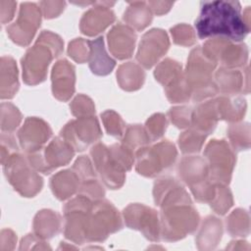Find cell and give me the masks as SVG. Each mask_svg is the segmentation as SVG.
Here are the masks:
<instances>
[{
	"instance_id": "1",
	"label": "cell",
	"mask_w": 251,
	"mask_h": 251,
	"mask_svg": "<svg viewBox=\"0 0 251 251\" xmlns=\"http://www.w3.org/2000/svg\"><path fill=\"white\" fill-rule=\"evenodd\" d=\"M195 26L201 39L219 36L235 42L243 40L250 30L237 1L202 2Z\"/></svg>"
},
{
	"instance_id": "2",
	"label": "cell",
	"mask_w": 251,
	"mask_h": 251,
	"mask_svg": "<svg viewBox=\"0 0 251 251\" xmlns=\"http://www.w3.org/2000/svg\"><path fill=\"white\" fill-rule=\"evenodd\" d=\"M160 207V235L163 239L175 241L196 229L199 216L185 190L169 195Z\"/></svg>"
},
{
	"instance_id": "3",
	"label": "cell",
	"mask_w": 251,
	"mask_h": 251,
	"mask_svg": "<svg viewBox=\"0 0 251 251\" xmlns=\"http://www.w3.org/2000/svg\"><path fill=\"white\" fill-rule=\"evenodd\" d=\"M63 51L61 38L47 30H43L33 47L27 50L22 59L23 76L27 84H36L45 79L50 61Z\"/></svg>"
},
{
	"instance_id": "4",
	"label": "cell",
	"mask_w": 251,
	"mask_h": 251,
	"mask_svg": "<svg viewBox=\"0 0 251 251\" xmlns=\"http://www.w3.org/2000/svg\"><path fill=\"white\" fill-rule=\"evenodd\" d=\"M216 64L203 54L200 47L191 51L184 77L194 101H200L217 93L218 87L211 79Z\"/></svg>"
},
{
	"instance_id": "5",
	"label": "cell",
	"mask_w": 251,
	"mask_h": 251,
	"mask_svg": "<svg viewBox=\"0 0 251 251\" xmlns=\"http://www.w3.org/2000/svg\"><path fill=\"white\" fill-rule=\"evenodd\" d=\"M122 228V220L107 200H95L85 216V241H103L108 234Z\"/></svg>"
},
{
	"instance_id": "6",
	"label": "cell",
	"mask_w": 251,
	"mask_h": 251,
	"mask_svg": "<svg viewBox=\"0 0 251 251\" xmlns=\"http://www.w3.org/2000/svg\"><path fill=\"white\" fill-rule=\"evenodd\" d=\"M177 153L173 143L162 141L151 147L139 148L135 153L136 171L145 176H156L170 169Z\"/></svg>"
},
{
	"instance_id": "7",
	"label": "cell",
	"mask_w": 251,
	"mask_h": 251,
	"mask_svg": "<svg viewBox=\"0 0 251 251\" xmlns=\"http://www.w3.org/2000/svg\"><path fill=\"white\" fill-rule=\"evenodd\" d=\"M5 175L14 188L23 196L32 197L42 187V178L19 153L13 154L4 163Z\"/></svg>"
},
{
	"instance_id": "8",
	"label": "cell",
	"mask_w": 251,
	"mask_h": 251,
	"mask_svg": "<svg viewBox=\"0 0 251 251\" xmlns=\"http://www.w3.org/2000/svg\"><path fill=\"white\" fill-rule=\"evenodd\" d=\"M42 149L28 153L26 159L35 171L43 174H50L57 167L68 164L75 154L73 147L61 136L54 138Z\"/></svg>"
},
{
	"instance_id": "9",
	"label": "cell",
	"mask_w": 251,
	"mask_h": 251,
	"mask_svg": "<svg viewBox=\"0 0 251 251\" xmlns=\"http://www.w3.org/2000/svg\"><path fill=\"white\" fill-rule=\"evenodd\" d=\"M204 155L209 161V178L216 183H228L235 163V155L228 144L225 140H211Z\"/></svg>"
},
{
	"instance_id": "10",
	"label": "cell",
	"mask_w": 251,
	"mask_h": 251,
	"mask_svg": "<svg viewBox=\"0 0 251 251\" xmlns=\"http://www.w3.org/2000/svg\"><path fill=\"white\" fill-rule=\"evenodd\" d=\"M60 136L68 142L75 151H83L89 144L101 136L98 121L95 117H81L68 123L61 130Z\"/></svg>"
},
{
	"instance_id": "11",
	"label": "cell",
	"mask_w": 251,
	"mask_h": 251,
	"mask_svg": "<svg viewBox=\"0 0 251 251\" xmlns=\"http://www.w3.org/2000/svg\"><path fill=\"white\" fill-rule=\"evenodd\" d=\"M124 217L128 227L140 230L152 241L160 239V222L155 210L141 204H130L125 209Z\"/></svg>"
},
{
	"instance_id": "12",
	"label": "cell",
	"mask_w": 251,
	"mask_h": 251,
	"mask_svg": "<svg viewBox=\"0 0 251 251\" xmlns=\"http://www.w3.org/2000/svg\"><path fill=\"white\" fill-rule=\"evenodd\" d=\"M94 166L102 181L110 188L117 189L125 181V170L113 158L110 150L102 143H97L91 148Z\"/></svg>"
},
{
	"instance_id": "13",
	"label": "cell",
	"mask_w": 251,
	"mask_h": 251,
	"mask_svg": "<svg viewBox=\"0 0 251 251\" xmlns=\"http://www.w3.org/2000/svg\"><path fill=\"white\" fill-rule=\"evenodd\" d=\"M40 9L33 3H23L17 22L7 27L11 39L19 45H27L40 25Z\"/></svg>"
},
{
	"instance_id": "14",
	"label": "cell",
	"mask_w": 251,
	"mask_h": 251,
	"mask_svg": "<svg viewBox=\"0 0 251 251\" xmlns=\"http://www.w3.org/2000/svg\"><path fill=\"white\" fill-rule=\"evenodd\" d=\"M169 46V38L164 30L151 29L143 35L136 59L144 68L149 69L167 52Z\"/></svg>"
},
{
	"instance_id": "15",
	"label": "cell",
	"mask_w": 251,
	"mask_h": 251,
	"mask_svg": "<svg viewBox=\"0 0 251 251\" xmlns=\"http://www.w3.org/2000/svg\"><path fill=\"white\" fill-rule=\"evenodd\" d=\"M51 133V128L44 121L37 118H27L18 136L21 146L28 154L42 149L43 144L49 139Z\"/></svg>"
},
{
	"instance_id": "16",
	"label": "cell",
	"mask_w": 251,
	"mask_h": 251,
	"mask_svg": "<svg viewBox=\"0 0 251 251\" xmlns=\"http://www.w3.org/2000/svg\"><path fill=\"white\" fill-rule=\"evenodd\" d=\"M52 89L59 100H68L75 91V68L67 60H59L52 71Z\"/></svg>"
},
{
	"instance_id": "17",
	"label": "cell",
	"mask_w": 251,
	"mask_h": 251,
	"mask_svg": "<svg viewBox=\"0 0 251 251\" xmlns=\"http://www.w3.org/2000/svg\"><path fill=\"white\" fill-rule=\"evenodd\" d=\"M97 6L88 10L80 21V30L87 35H95L104 30L115 21V14L105 2L96 3Z\"/></svg>"
},
{
	"instance_id": "18",
	"label": "cell",
	"mask_w": 251,
	"mask_h": 251,
	"mask_svg": "<svg viewBox=\"0 0 251 251\" xmlns=\"http://www.w3.org/2000/svg\"><path fill=\"white\" fill-rule=\"evenodd\" d=\"M135 39L134 31L123 24H118L108 33L110 51L118 59H126L131 56Z\"/></svg>"
},
{
	"instance_id": "19",
	"label": "cell",
	"mask_w": 251,
	"mask_h": 251,
	"mask_svg": "<svg viewBox=\"0 0 251 251\" xmlns=\"http://www.w3.org/2000/svg\"><path fill=\"white\" fill-rule=\"evenodd\" d=\"M177 172L179 178L190 187L209 178L208 164L199 156L183 158L178 165Z\"/></svg>"
},
{
	"instance_id": "20",
	"label": "cell",
	"mask_w": 251,
	"mask_h": 251,
	"mask_svg": "<svg viewBox=\"0 0 251 251\" xmlns=\"http://www.w3.org/2000/svg\"><path fill=\"white\" fill-rule=\"evenodd\" d=\"M219 119L216 100H210L200 104L194 112H192L191 124L194 129L209 134L216 127Z\"/></svg>"
},
{
	"instance_id": "21",
	"label": "cell",
	"mask_w": 251,
	"mask_h": 251,
	"mask_svg": "<svg viewBox=\"0 0 251 251\" xmlns=\"http://www.w3.org/2000/svg\"><path fill=\"white\" fill-rule=\"evenodd\" d=\"M81 179L77 174L72 170H66L58 173L51 178V188L56 197L65 200L75 194L80 186Z\"/></svg>"
},
{
	"instance_id": "22",
	"label": "cell",
	"mask_w": 251,
	"mask_h": 251,
	"mask_svg": "<svg viewBox=\"0 0 251 251\" xmlns=\"http://www.w3.org/2000/svg\"><path fill=\"white\" fill-rule=\"evenodd\" d=\"M115 65V61L111 59L105 51L102 36L93 41H90L89 67L92 73L99 75H108L112 72Z\"/></svg>"
},
{
	"instance_id": "23",
	"label": "cell",
	"mask_w": 251,
	"mask_h": 251,
	"mask_svg": "<svg viewBox=\"0 0 251 251\" xmlns=\"http://www.w3.org/2000/svg\"><path fill=\"white\" fill-rule=\"evenodd\" d=\"M219 119L226 120L229 122L239 121L244 115L246 109L245 100L240 97L228 95L216 99Z\"/></svg>"
},
{
	"instance_id": "24",
	"label": "cell",
	"mask_w": 251,
	"mask_h": 251,
	"mask_svg": "<svg viewBox=\"0 0 251 251\" xmlns=\"http://www.w3.org/2000/svg\"><path fill=\"white\" fill-rule=\"evenodd\" d=\"M19 88L17 66L13 58L1 59V98H12Z\"/></svg>"
},
{
	"instance_id": "25",
	"label": "cell",
	"mask_w": 251,
	"mask_h": 251,
	"mask_svg": "<svg viewBox=\"0 0 251 251\" xmlns=\"http://www.w3.org/2000/svg\"><path fill=\"white\" fill-rule=\"evenodd\" d=\"M61 226L60 216L50 210L37 213L33 222V228L38 237L48 238L59 232Z\"/></svg>"
},
{
	"instance_id": "26",
	"label": "cell",
	"mask_w": 251,
	"mask_h": 251,
	"mask_svg": "<svg viewBox=\"0 0 251 251\" xmlns=\"http://www.w3.org/2000/svg\"><path fill=\"white\" fill-rule=\"evenodd\" d=\"M117 77L122 88L126 90H135L142 85L145 74L138 65L133 62H128L119 68Z\"/></svg>"
},
{
	"instance_id": "27",
	"label": "cell",
	"mask_w": 251,
	"mask_h": 251,
	"mask_svg": "<svg viewBox=\"0 0 251 251\" xmlns=\"http://www.w3.org/2000/svg\"><path fill=\"white\" fill-rule=\"evenodd\" d=\"M152 20V12L145 2H132L124 14V21L135 28L141 30L146 27Z\"/></svg>"
},
{
	"instance_id": "28",
	"label": "cell",
	"mask_w": 251,
	"mask_h": 251,
	"mask_svg": "<svg viewBox=\"0 0 251 251\" xmlns=\"http://www.w3.org/2000/svg\"><path fill=\"white\" fill-rule=\"evenodd\" d=\"M216 80L221 92L226 95H234L241 90L242 75L238 71L221 68L216 73Z\"/></svg>"
},
{
	"instance_id": "29",
	"label": "cell",
	"mask_w": 251,
	"mask_h": 251,
	"mask_svg": "<svg viewBox=\"0 0 251 251\" xmlns=\"http://www.w3.org/2000/svg\"><path fill=\"white\" fill-rule=\"evenodd\" d=\"M222 233L223 226L221 221L215 217L209 216L204 220L202 224L201 230L197 237V243L198 245L204 243L209 244V248H214L221 239Z\"/></svg>"
},
{
	"instance_id": "30",
	"label": "cell",
	"mask_w": 251,
	"mask_h": 251,
	"mask_svg": "<svg viewBox=\"0 0 251 251\" xmlns=\"http://www.w3.org/2000/svg\"><path fill=\"white\" fill-rule=\"evenodd\" d=\"M150 141L149 135L140 125H130L126 130L122 144L133 152L146 146Z\"/></svg>"
},
{
	"instance_id": "31",
	"label": "cell",
	"mask_w": 251,
	"mask_h": 251,
	"mask_svg": "<svg viewBox=\"0 0 251 251\" xmlns=\"http://www.w3.org/2000/svg\"><path fill=\"white\" fill-rule=\"evenodd\" d=\"M228 232L232 236H246L249 232V217L245 210H234L226 219Z\"/></svg>"
},
{
	"instance_id": "32",
	"label": "cell",
	"mask_w": 251,
	"mask_h": 251,
	"mask_svg": "<svg viewBox=\"0 0 251 251\" xmlns=\"http://www.w3.org/2000/svg\"><path fill=\"white\" fill-rule=\"evenodd\" d=\"M181 75V66L171 59H166L156 68L155 77L164 86H167L170 82L176 79Z\"/></svg>"
},
{
	"instance_id": "33",
	"label": "cell",
	"mask_w": 251,
	"mask_h": 251,
	"mask_svg": "<svg viewBox=\"0 0 251 251\" xmlns=\"http://www.w3.org/2000/svg\"><path fill=\"white\" fill-rule=\"evenodd\" d=\"M210 203H211L212 209L216 213L220 215L226 214V211L232 205V197L228 188H226L225 184L216 183L215 194L213 199L210 201Z\"/></svg>"
},
{
	"instance_id": "34",
	"label": "cell",
	"mask_w": 251,
	"mask_h": 251,
	"mask_svg": "<svg viewBox=\"0 0 251 251\" xmlns=\"http://www.w3.org/2000/svg\"><path fill=\"white\" fill-rule=\"evenodd\" d=\"M206 134L191 129L183 132L178 138V144L183 153H194L200 151Z\"/></svg>"
},
{
	"instance_id": "35",
	"label": "cell",
	"mask_w": 251,
	"mask_h": 251,
	"mask_svg": "<svg viewBox=\"0 0 251 251\" xmlns=\"http://www.w3.org/2000/svg\"><path fill=\"white\" fill-rule=\"evenodd\" d=\"M21 120L22 115L13 104H1V128L3 131H13L19 126Z\"/></svg>"
},
{
	"instance_id": "36",
	"label": "cell",
	"mask_w": 251,
	"mask_h": 251,
	"mask_svg": "<svg viewBox=\"0 0 251 251\" xmlns=\"http://www.w3.org/2000/svg\"><path fill=\"white\" fill-rule=\"evenodd\" d=\"M228 136L235 150H243L249 147V125H231L228 128Z\"/></svg>"
},
{
	"instance_id": "37",
	"label": "cell",
	"mask_w": 251,
	"mask_h": 251,
	"mask_svg": "<svg viewBox=\"0 0 251 251\" xmlns=\"http://www.w3.org/2000/svg\"><path fill=\"white\" fill-rule=\"evenodd\" d=\"M104 126L109 134L114 136H122L124 134L125 124L121 117L114 111H106L101 114Z\"/></svg>"
},
{
	"instance_id": "38",
	"label": "cell",
	"mask_w": 251,
	"mask_h": 251,
	"mask_svg": "<svg viewBox=\"0 0 251 251\" xmlns=\"http://www.w3.org/2000/svg\"><path fill=\"white\" fill-rule=\"evenodd\" d=\"M69 55L76 62L83 63L89 58L90 53V41L84 40L82 38H76L70 42Z\"/></svg>"
},
{
	"instance_id": "39",
	"label": "cell",
	"mask_w": 251,
	"mask_h": 251,
	"mask_svg": "<svg viewBox=\"0 0 251 251\" xmlns=\"http://www.w3.org/2000/svg\"><path fill=\"white\" fill-rule=\"evenodd\" d=\"M146 132L151 141L159 139L167 127L166 117L163 114H155L146 122Z\"/></svg>"
},
{
	"instance_id": "40",
	"label": "cell",
	"mask_w": 251,
	"mask_h": 251,
	"mask_svg": "<svg viewBox=\"0 0 251 251\" xmlns=\"http://www.w3.org/2000/svg\"><path fill=\"white\" fill-rule=\"evenodd\" d=\"M78 190H79L78 195L84 196L92 201L99 200L105 194L103 186L95 177L83 180L81 182Z\"/></svg>"
},
{
	"instance_id": "41",
	"label": "cell",
	"mask_w": 251,
	"mask_h": 251,
	"mask_svg": "<svg viewBox=\"0 0 251 251\" xmlns=\"http://www.w3.org/2000/svg\"><path fill=\"white\" fill-rule=\"evenodd\" d=\"M171 33L176 44L189 46L195 42V33L190 25H177L171 28Z\"/></svg>"
},
{
	"instance_id": "42",
	"label": "cell",
	"mask_w": 251,
	"mask_h": 251,
	"mask_svg": "<svg viewBox=\"0 0 251 251\" xmlns=\"http://www.w3.org/2000/svg\"><path fill=\"white\" fill-rule=\"evenodd\" d=\"M70 107L72 113L78 118L90 117L93 116L95 113V108L92 101L84 95L76 96Z\"/></svg>"
},
{
	"instance_id": "43",
	"label": "cell",
	"mask_w": 251,
	"mask_h": 251,
	"mask_svg": "<svg viewBox=\"0 0 251 251\" xmlns=\"http://www.w3.org/2000/svg\"><path fill=\"white\" fill-rule=\"evenodd\" d=\"M169 117L177 127H186L191 123L192 110L190 107H175L169 111Z\"/></svg>"
},
{
	"instance_id": "44",
	"label": "cell",
	"mask_w": 251,
	"mask_h": 251,
	"mask_svg": "<svg viewBox=\"0 0 251 251\" xmlns=\"http://www.w3.org/2000/svg\"><path fill=\"white\" fill-rule=\"evenodd\" d=\"M73 170L77 174V176L81 179V182L83 180L96 176L95 171L87 156H80L73 166Z\"/></svg>"
},
{
	"instance_id": "45",
	"label": "cell",
	"mask_w": 251,
	"mask_h": 251,
	"mask_svg": "<svg viewBox=\"0 0 251 251\" xmlns=\"http://www.w3.org/2000/svg\"><path fill=\"white\" fill-rule=\"evenodd\" d=\"M1 152H2V164L10 158L13 154L18 153V146L15 141V137L11 132H2L1 134Z\"/></svg>"
},
{
	"instance_id": "46",
	"label": "cell",
	"mask_w": 251,
	"mask_h": 251,
	"mask_svg": "<svg viewBox=\"0 0 251 251\" xmlns=\"http://www.w3.org/2000/svg\"><path fill=\"white\" fill-rule=\"evenodd\" d=\"M65 2H54V1H44L40 3V6L43 11V15L45 18L51 19L57 17L65 7Z\"/></svg>"
},
{
	"instance_id": "47",
	"label": "cell",
	"mask_w": 251,
	"mask_h": 251,
	"mask_svg": "<svg viewBox=\"0 0 251 251\" xmlns=\"http://www.w3.org/2000/svg\"><path fill=\"white\" fill-rule=\"evenodd\" d=\"M1 22L5 24L6 22H9L15 12L16 3L15 2H8V1H1Z\"/></svg>"
},
{
	"instance_id": "48",
	"label": "cell",
	"mask_w": 251,
	"mask_h": 251,
	"mask_svg": "<svg viewBox=\"0 0 251 251\" xmlns=\"http://www.w3.org/2000/svg\"><path fill=\"white\" fill-rule=\"evenodd\" d=\"M174 3L172 2H159V1H150L148 2L149 8L153 10V12L157 15H162L170 10L171 6Z\"/></svg>"
}]
</instances>
